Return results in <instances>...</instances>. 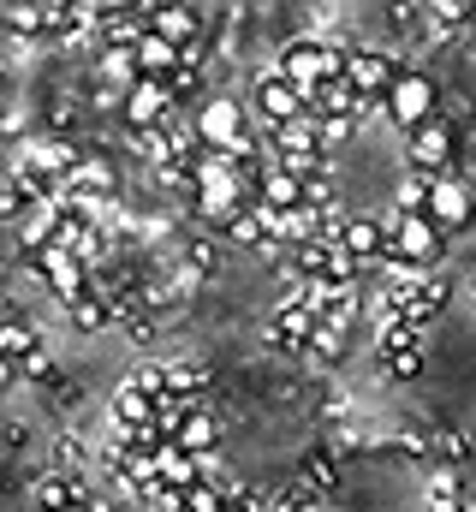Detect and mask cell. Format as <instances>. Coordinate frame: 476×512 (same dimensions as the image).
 I'll use <instances>...</instances> for the list:
<instances>
[{
    "instance_id": "1",
    "label": "cell",
    "mask_w": 476,
    "mask_h": 512,
    "mask_svg": "<svg viewBox=\"0 0 476 512\" xmlns=\"http://www.w3.org/2000/svg\"><path fill=\"white\" fill-rule=\"evenodd\" d=\"M381 227H387V239H393V251L387 256H399V262H411V268H423V274H441L447 233H441L429 215H399V209H393Z\"/></svg>"
},
{
    "instance_id": "2",
    "label": "cell",
    "mask_w": 476,
    "mask_h": 512,
    "mask_svg": "<svg viewBox=\"0 0 476 512\" xmlns=\"http://www.w3.org/2000/svg\"><path fill=\"white\" fill-rule=\"evenodd\" d=\"M322 149H328V143H322V126H316V120H298V126L274 131V155H280V167L298 173L304 185L322 173Z\"/></svg>"
},
{
    "instance_id": "3",
    "label": "cell",
    "mask_w": 476,
    "mask_h": 512,
    "mask_svg": "<svg viewBox=\"0 0 476 512\" xmlns=\"http://www.w3.org/2000/svg\"><path fill=\"white\" fill-rule=\"evenodd\" d=\"M274 72L310 96L316 84H328V42H310V36L286 42V48H280V60H274Z\"/></svg>"
},
{
    "instance_id": "4",
    "label": "cell",
    "mask_w": 476,
    "mask_h": 512,
    "mask_svg": "<svg viewBox=\"0 0 476 512\" xmlns=\"http://www.w3.org/2000/svg\"><path fill=\"white\" fill-rule=\"evenodd\" d=\"M256 114L280 131V126L310 120V102H304V90H298V84H286L280 72H262V84H256Z\"/></svg>"
},
{
    "instance_id": "5",
    "label": "cell",
    "mask_w": 476,
    "mask_h": 512,
    "mask_svg": "<svg viewBox=\"0 0 476 512\" xmlns=\"http://www.w3.org/2000/svg\"><path fill=\"white\" fill-rule=\"evenodd\" d=\"M387 120L405 126V131L429 126V120H435V84H429L423 72H405V78L393 84V96H387Z\"/></svg>"
},
{
    "instance_id": "6",
    "label": "cell",
    "mask_w": 476,
    "mask_h": 512,
    "mask_svg": "<svg viewBox=\"0 0 476 512\" xmlns=\"http://www.w3.org/2000/svg\"><path fill=\"white\" fill-rule=\"evenodd\" d=\"M316 328H322V322H316V310H310V304H292V298H286V304H280V310L268 316V346H274V352H310Z\"/></svg>"
},
{
    "instance_id": "7",
    "label": "cell",
    "mask_w": 476,
    "mask_h": 512,
    "mask_svg": "<svg viewBox=\"0 0 476 512\" xmlns=\"http://www.w3.org/2000/svg\"><path fill=\"white\" fill-rule=\"evenodd\" d=\"M114 185H119L114 167H108V161H96V155H84V161L66 173V197H72V209H84L90 221H96V203H102V197H114Z\"/></svg>"
},
{
    "instance_id": "8",
    "label": "cell",
    "mask_w": 476,
    "mask_h": 512,
    "mask_svg": "<svg viewBox=\"0 0 476 512\" xmlns=\"http://www.w3.org/2000/svg\"><path fill=\"white\" fill-rule=\"evenodd\" d=\"M179 114V102H173V90L167 84H131L125 90V120H131V131H155V126H167Z\"/></svg>"
},
{
    "instance_id": "9",
    "label": "cell",
    "mask_w": 476,
    "mask_h": 512,
    "mask_svg": "<svg viewBox=\"0 0 476 512\" xmlns=\"http://www.w3.org/2000/svg\"><path fill=\"white\" fill-rule=\"evenodd\" d=\"M36 274H42V280H48L66 304H78V298L90 292V268H84L72 251H60V245H48V251L36 256Z\"/></svg>"
},
{
    "instance_id": "10",
    "label": "cell",
    "mask_w": 476,
    "mask_h": 512,
    "mask_svg": "<svg viewBox=\"0 0 476 512\" xmlns=\"http://www.w3.org/2000/svg\"><path fill=\"white\" fill-rule=\"evenodd\" d=\"M399 78H405V72H399L387 54H352V72H346V84H352L363 102H387Z\"/></svg>"
},
{
    "instance_id": "11",
    "label": "cell",
    "mask_w": 476,
    "mask_h": 512,
    "mask_svg": "<svg viewBox=\"0 0 476 512\" xmlns=\"http://www.w3.org/2000/svg\"><path fill=\"white\" fill-rule=\"evenodd\" d=\"M471 215H476V197H471V185L447 173V179L435 185V197H429V221H435L441 233H459V227H465Z\"/></svg>"
},
{
    "instance_id": "12",
    "label": "cell",
    "mask_w": 476,
    "mask_h": 512,
    "mask_svg": "<svg viewBox=\"0 0 476 512\" xmlns=\"http://www.w3.org/2000/svg\"><path fill=\"white\" fill-rule=\"evenodd\" d=\"M453 167V131L447 120H429V126L411 131V173H447Z\"/></svg>"
},
{
    "instance_id": "13",
    "label": "cell",
    "mask_w": 476,
    "mask_h": 512,
    "mask_svg": "<svg viewBox=\"0 0 476 512\" xmlns=\"http://www.w3.org/2000/svg\"><path fill=\"white\" fill-rule=\"evenodd\" d=\"M447 292H453V286H447V274H423V280L405 292V304H399V322H411V328H423V334H429V322L447 310Z\"/></svg>"
},
{
    "instance_id": "14",
    "label": "cell",
    "mask_w": 476,
    "mask_h": 512,
    "mask_svg": "<svg viewBox=\"0 0 476 512\" xmlns=\"http://www.w3.org/2000/svg\"><path fill=\"white\" fill-rule=\"evenodd\" d=\"M155 471H161V483H167V489L191 495V489L209 477V459H197V453H185L179 441H167V447H161V459H155Z\"/></svg>"
},
{
    "instance_id": "15",
    "label": "cell",
    "mask_w": 476,
    "mask_h": 512,
    "mask_svg": "<svg viewBox=\"0 0 476 512\" xmlns=\"http://www.w3.org/2000/svg\"><path fill=\"white\" fill-rule=\"evenodd\" d=\"M179 66H185V54H179L167 36H155V30H149V36L137 42V78H149V84H167Z\"/></svg>"
},
{
    "instance_id": "16",
    "label": "cell",
    "mask_w": 476,
    "mask_h": 512,
    "mask_svg": "<svg viewBox=\"0 0 476 512\" xmlns=\"http://www.w3.org/2000/svg\"><path fill=\"white\" fill-rule=\"evenodd\" d=\"M203 12H191V6H155L149 12V30L155 36H167L173 48H191V42H203V24H197Z\"/></svg>"
},
{
    "instance_id": "17",
    "label": "cell",
    "mask_w": 476,
    "mask_h": 512,
    "mask_svg": "<svg viewBox=\"0 0 476 512\" xmlns=\"http://www.w3.org/2000/svg\"><path fill=\"white\" fill-rule=\"evenodd\" d=\"M346 256L352 262H375V256H387L393 251V239H387V227L381 221H369V215H357V221H346Z\"/></svg>"
},
{
    "instance_id": "18",
    "label": "cell",
    "mask_w": 476,
    "mask_h": 512,
    "mask_svg": "<svg viewBox=\"0 0 476 512\" xmlns=\"http://www.w3.org/2000/svg\"><path fill=\"white\" fill-rule=\"evenodd\" d=\"M66 316H72V328H78V334H96V328L119 322V304L108 298V292H96V286H90L78 304H66Z\"/></svg>"
},
{
    "instance_id": "19",
    "label": "cell",
    "mask_w": 476,
    "mask_h": 512,
    "mask_svg": "<svg viewBox=\"0 0 476 512\" xmlns=\"http://www.w3.org/2000/svg\"><path fill=\"white\" fill-rule=\"evenodd\" d=\"M30 501L42 512H72V507H84L90 495H84V483H72V477H36Z\"/></svg>"
},
{
    "instance_id": "20",
    "label": "cell",
    "mask_w": 476,
    "mask_h": 512,
    "mask_svg": "<svg viewBox=\"0 0 476 512\" xmlns=\"http://www.w3.org/2000/svg\"><path fill=\"white\" fill-rule=\"evenodd\" d=\"M60 221H66V209H30L24 215V227H18V239H24V251L42 256L54 239H60Z\"/></svg>"
},
{
    "instance_id": "21",
    "label": "cell",
    "mask_w": 476,
    "mask_h": 512,
    "mask_svg": "<svg viewBox=\"0 0 476 512\" xmlns=\"http://www.w3.org/2000/svg\"><path fill=\"white\" fill-rule=\"evenodd\" d=\"M256 203H268V209H298V203H304V179L274 161V173L262 179V197H256Z\"/></svg>"
},
{
    "instance_id": "22",
    "label": "cell",
    "mask_w": 476,
    "mask_h": 512,
    "mask_svg": "<svg viewBox=\"0 0 476 512\" xmlns=\"http://www.w3.org/2000/svg\"><path fill=\"white\" fill-rule=\"evenodd\" d=\"M215 441H221V423H215L209 411H191V423L179 429V447H185V453H197V459H209V453H215Z\"/></svg>"
},
{
    "instance_id": "23",
    "label": "cell",
    "mask_w": 476,
    "mask_h": 512,
    "mask_svg": "<svg viewBox=\"0 0 476 512\" xmlns=\"http://www.w3.org/2000/svg\"><path fill=\"white\" fill-rule=\"evenodd\" d=\"M298 489H304L310 501L334 495V489H340V465H334L328 453H310V459H304V483H298Z\"/></svg>"
},
{
    "instance_id": "24",
    "label": "cell",
    "mask_w": 476,
    "mask_h": 512,
    "mask_svg": "<svg viewBox=\"0 0 476 512\" xmlns=\"http://www.w3.org/2000/svg\"><path fill=\"white\" fill-rule=\"evenodd\" d=\"M441 179H447V173H411V179L399 185V215H429V197H435Z\"/></svg>"
},
{
    "instance_id": "25",
    "label": "cell",
    "mask_w": 476,
    "mask_h": 512,
    "mask_svg": "<svg viewBox=\"0 0 476 512\" xmlns=\"http://www.w3.org/2000/svg\"><path fill=\"white\" fill-rule=\"evenodd\" d=\"M30 352H42V340H36V328H30V322H0V358H12V364H24Z\"/></svg>"
},
{
    "instance_id": "26",
    "label": "cell",
    "mask_w": 476,
    "mask_h": 512,
    "mask_svg": "<svg viewBox=\"0 0 476 512\" xmlns=\"http://www.w3.org/2000/svg\"><path fill=\"white\" fill-rule=\"evenodd\" d=\"M6 30L12 36H48V6H12L6 12Z\"/></svg>"
},
{
    "instance_id": "27",
    "label": "cell",
    "mask_w": 476,
    "mask_h": 512,
    "mask_svg": "<svg viewBox=\"0 0 476 512\" xmlns=\"http://www.w3.org/2000/svg\"><path fill=\"white\" fill-rule=\"evenodd\" d=\"M340 352H346V328L322 322V328H316V340H310V358H316V364H340Z\"/></svg>"
},
{
    "instance_id": "28",
    "label": "cell",
    "mask_w": 476,
    "mask_h": 512,
    "mask_svg": "<svg viewBox=\"0 0 476 512\" xmlns=\"http://www.w3.org/2000/svg\"><path fill=\"white\" fill-rule=\"evenodd\" d=\"M435 459H441L447 471H459V465H471V441H465L459 429H441V435H435Z\"/></svg>"
},
{
    "instance_id": "29",
    "label": "cell",
    "mask_w": 476,
    "mask_h": 512,
    "mask_svg": "<svg viewBox=\"0 0 476 512\" xmlns=\"http://www.w3.org/2000/svg\"><path fill=\"white\" fill-rule=\"evenodd\" d=\"M167 387H173V393H185V399H203L209 370H203V364H173V370H167Z\"/></svg>"
},
{
    "instance_id": "30",
    "label": "cell",
    "mask_w": 476,
    "mask_h": 512,
    "mask_svg": "<svg viewBox=\"0 0 476 512\" xmlns=\"http://www.w3.org/2000/svg\"><path fill=\"white\" fill-rule=\"evenodd\" d=\"M227 233H233L238 245H268V221H262V203H250V209L238 215Z\"/></svg>"
},
{
    "instance_id": "31",
    "label": "cell",
    "mask_w": 476,
    "mask_h": 512,
    "mask_svg": "<svg viewBox=\"0 0 476 512\" xmlns=\"http://www.w3.org/2000/svg\"><path fill=\"white\" fill-rule=\"evenodd\" d=\"M125 382L137 387L143 399H167V393H173V387H167V370H161V364H137V370H131Z\"/></svg>"
},
{
    "instance_id": "32",
    "label": "cell",
    "mask_w": 476,
    "mask_h": 512,
    "mask_svg": "<svg viewBox=\"0 0 476 512\" xmlns=\"http://www.w3.org/2000/svg\"><path fill=\"white\" fill-rule=\"evenodd\" d=\"M381 364H387V376H393V382H417V376H423V346L393 352V358H381Z\"/></svg>"
},
{
    "instance_id": "33",
    "label": "cell",
    "mask_w": 476,
    "mask_h": 512,
    "mask_svg": "<svg viewBox=\"0 0 476 512\" xmlns=\"http://www.w3.org/2000/svg\"><path fill=\"white\" fill-rule=\"evenodd\" d=\"M429 18H435V30H453V24H465V18H471V6H465V0H435V6H429Z\"/></svg>"
},
{
    "instance_id": "34",
    "label": "cell",
    "mask_w": 476,
    "mask_h": 512,
    "mask_svg": "<svg viewBox=\"0 0 476 512\" xmlns=\"http://www.w3.org/2000/svg\"><path fill=\"white\" fill-rule=\"evenodd\" d=\"M18 376H24V382H54V358H48V352H30V358L18 364Z\"/></svg>"
},
{
    "instance_id": "35",
    "label": "cell",
    "mask_w": 476,
    "mask_h": 512,
    "mask_svg": "<svg viewBox=\"0 0 476 512\" xmlns=\"http://www.w3.org/2000/svg\"><path fill=\"white\" fill-rule=\"evenodd\" d=\"M197 78H203V72H197V66H179V72H173V78H167V90H173V102H185V96H191V90H197Z\"/></svg>"
},
{
    "instance_id": "36",
    "label": "cell",
    "mask_w": 476,
    "mask_h": 512,
    "mask_svg": "<svg viewBox=\"0 0 476 512\" xmlns=\"http://www.w3.org/2000/svg\"><path fill=\"white\" fill-rule=\"evenodd\" d=\"M357 120H322V143H346Z\"/></svg>"
},
{
    "instance_id": "37",
    "label": "cell",
    "mask_w": 476,
    "mask_h": 512,
    "mask_svg": "<svg viewBox=\"0 0 476 512\" xmlns=\"http://www.w3.org/2000/svg\"><path fill=\"white\" fill-rule=\"evenodd\" d=\"M334 447H346V453H352V447H363V429H352V423H340V429H334Z\"/></svg>"
},
{
    "instance_id": "38",
    "label": "cell",
    "mask_w": 476,
    "mask_h": 512,
    "mask_svg": "<svg viewBox=\"0 0 476 512\" xmlns=\"http://www.w3.org/2000/svg\"><path fill=\"white\" fill-rule=\"evenodd\" d=\"M12 376H18V364H12V358H0V393L12 387Z\"/></svg>"
},
{
    "instance_id": "39",
    "label": "cell",
    "mask_w": 476,
    "mask_h": 512,
    "mask_svg": "<svg viewBox=\"0 0 476 512\" xmlns=\"http://www.w3.org/2000/svg\"><path fill=\"white\" fill-rule=\"evenodd\" d=\"M471 286H476V268H471Z\"/></svg>"
},
{
    "instance_id": "40",
    "label": "cell",
    "mask_w": 476,
    "mask_h": 512,
    "mask_svg": "<svg viewBox=\"0 0 476 512\" xmlns=\"http://www.w3.org/2000/svg\"><path fill=\"white\" fill-rule=\"evenodd\" d=\"M471 24H476V6H471Z\"/></svg>"
}]
</instances>
